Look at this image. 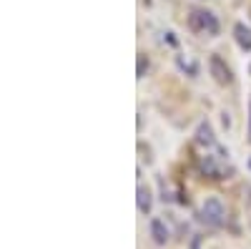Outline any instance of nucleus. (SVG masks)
<instances>
[{
	"instance_id": "obj_5",
	"label": "nucleus",
	"mask_w": 251,
	"mask_h": 249,
	"mask_svg": "<svg viewBox=\"0 0 251 249\" xmlns=\"http://www.w3.org/2000/svg\"><path fill=\"white\" fill-rule=\"evenodd\" d=\"M151 237L158 247H163L166 242H169V229H166V224L161 219H151Z\"/></svg>"
},
{
	"instance_id": "obj_1",
	"label": "nucleus",
	"mask_w": 251,
	"mask_h": 249,
	"mask_svg": "<svg viewBox=\"0 0 251 249\" xmlns=\"http://www.w3.org/2000/svg\"><path fill=\"white\" fill-rule=\"evenodd\" d=\"M188 26H191L194 33L199 35H216L219 33V20L211 10H191V15H188Z\"/></svg>"
},
{
	"instance_id": "obj_6",
	"label": "nucleus",
	"mask_w": 251,
	"mask_h": 249,
	"mask_svg": "<svg viewBox=\"0 0 251 249\" xmlns=\"http://www.w3.org/2000/svg\"><path fill=\"white\" fill-rule=\"evenodd\" d=\"M234 38L244 51H251V28H246L244 23H236L234 26Z\"/></svg>"
},
{
	"instance_id": "obj_2",
	"label": "nucleus",
	"mask_w": 251,
	"mask_h": 249,
	"mask_svg": "<svg viewBox=\"0 0 251 249\" xmlns=\"http://www.w3.org/2000/svg\"><path fill=\"white\" fill-rule=\"evenodd\" d=\"M201 221L211 224V226H221L226 221V209H224V204H221L219 196H211V199L203 201V206H201Z\"/></svg>"
},
{
	"instance_id": "obj_9",
	"label": "nucleus",
	"mask_w": 251,
	"mask_h": 249,
	"mask_svg": "<svg viewBox=\"0 0 251 249\" xmlns=\"http://www.w3.org/2000/svg\"><path fill=\"white\" fill-rule=\"evenodd\" d=\"M146 71H149V58H146L143 53H138V68H136V76H138V78H143V76H146Z\"/></svg>"
},
{
	"instance_id": "obj_4",
	"label": "nucleus",
	"mask_w": 251,
	"mask_h": 249,
	"mask_svg": "<svg viewBox=\"0 0 251 249\" xmlns=\"http://www.w3.org/2000/svg\"><path fill=\"white\" fill-rule=\"evenodd\" d=\"M136 201H138V212L141 214H149L151 212V204H153V196H151V189L149 186H138V192H136Z\"/></svg>"
},
{
	"instance_id": "obj_10",
	"label": "nucleus",
	"mask_w": 251,
	"mask_h": 249,
	"mask_svg": "<svg viewBox=\"0 0 251 249\" xmlns=\"http://www.w3.org/2000/svg\"><path fill=\"white\" fill-rule=\"evenodd\" d=\"M251 109V106H249ZM249 141H251V123H249Z\"/></svg>"
},
{
	"instance_id": "obj_11",
	"label": "nucleus",
	"mask_w": 251,
	"mask_h": 249,
	"mask_svg": "<svg viewBox=\"0 0 251 249\" xmlns=\"http://www.w3.org/2000/svg\"><path fill=\"white\" fill-rule=\"evenodd\" d=\"M249 71H251V68H249Z\"/></svg>"
},
{
	"instance_id": "obj_3",
	"label": "nucleus",
	"mask_w": 251,
	"mask_h": 249,
	"mask_svg": "<svg viewBox=\"0 0 251 249\" xmlns=\"http://www.w3.org/2000/svg\"><path fill=\"white\" fill-rule=\"evenodd\" d=\"M208 71H211V76H214V81L219 83V86H228V83H231V71H228L226 60L221 55L208 58Z\"/></svg>"
},
{
	"instance_id": "obj_8",
	"label": "nucleus",
	"mask_w": 251,
	"mask_h": 249,
	"mask_svg": "<svg viewBox=\"0 0 251 249\" xmlns=\"http://www.w3.org/2000/svg\"><path fill=\"white\" fill-rule=\"evenodd\" d=\"M201 166H203V171H206L208 176H211V179H224V171L214 164V159H211V156H206V159L201 161Z\"/></svg>"
},
{
	"instance_id": "obj_7",
	"label": "nucleus",
	"mask_w": 251,
	"mask_h": 249,
	"mask_svg": "<svg viewBox=\"0 0 251 249\" xmlns=\"http://www.w3.org/2000/svg\"><path fill=\"white\" fill-rule=\"evenodd\" d=\"M196 143H199V146H211V143H214V131H211V126H208L206 121H201V123H199Z\"/></svg>"
}]
</instances>
